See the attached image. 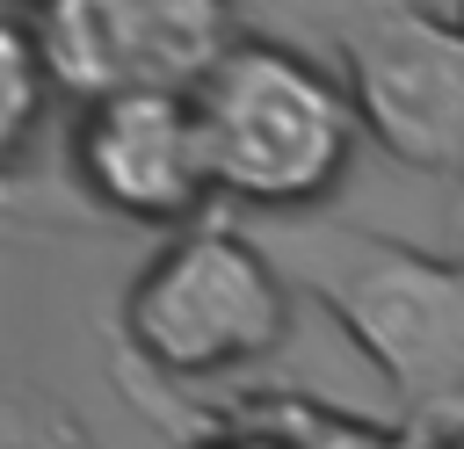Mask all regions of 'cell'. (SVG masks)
I'll use <instances>...</instances> for the list:
<instances>
[{
    "label": "cell",
    "instance_id": "3",
    "mask_svg": "<svg viewBox=\"0 0 464 449\" xmlns=\"http://www.w3.org/2000/svg\"><path fill=\"white\" fill-rule=\"evenodd\" d=\"M58 94H196V80L239 43L225 0H29L22 7Z\"/></svg>",
    "mask_w": 464,
    "mask_h": 449
},
{
    "label": "cell",
    "instance_id": "6",
    "mask_svg": "<svg viewBox=\"0 0 464 449\" xmlns=\"http://www.w3.org/2000/svg\"><path fill=\"white\" fill-rule=\"evenodd\" d=\"M51 94H58V80H51V65H44L36 36H29V22L14 14V22L0 29V159H22V152H29V138H36L44 109H51Z\"/></svg>",
    "mask_w": 464,
    "mask_h": 449
},
{
    "label": "cell",
    "instance_id": "2",
    "mask_svg": "<svg viewBox=\"0 0 464 449\" xmlns=\"http://www.w3.org/2000/svg\"><path fill=\"white\" fill-rule=\"evenodd\" d=\"M123 340L138 362L188 384L254 369L290 340V282L254 239L225 224L167 232L123 297Z\"/></svg>",
    "mask_w": 464,
    "mask_h": 449
},
{
    "label": "cell",
    "instance_id": "5",
    "mask_svg": "<svg viewBox=\"0 0 464 449\" xmlns=\"http://www.w3.org/2000/svg\"><path fill=\"white\" fill-rule=\"evenodd\" d=\"M348 94L399 167H464V22L377 14L348 43Z\"/></svg>",
    "mask_w": 464,
    "mask_h": 449
},
{
    "label": "cell",
    "instance_id": "7",
    "mask_svg": "<svg viewBox=\"0 0 464 449\" xmlns=\"http://www.w3.org/2000/svg\"><path fill=\"white\" fill-rule=\"evenodd\" d=\"M203 449H290V442H276V435H225V442H203Z\"/></svg>",
    "mask_w": 464,
    "mask_h": 449
},
{
    "label": "cell",
    "instance_id": "8",
    "mask_svg": "<svg viewBox=\"0 0 464 449\" xmlns=\"http://www.w3.org/2000/svg\"><path fill=\"white\" fill-rule=\"evenodd\" d=\"M457 22H464V7H457Z\"/></svg>",
    "mask_w": 464,
    "mask_h": 449
},
{
    "label": "cell",
    "instance_id": "9",
    "mask_svg": "<svg viewBox=\"0 0 464 449\" xmlns=\"http://www.w3.org/2000/svg\"><path fill=\"white\" fill-rule=\"evenodd\" d=\"M457 449H464V442H457Z\"/></svg>",
    "mask_w": 464,
    "mask_h": 449
},
{
    "label": "cell",
    "instance_id": "4",
    "mask_svg": "<svg viewBox=\"0 0 464 449\" xmlns=\"http://www.w3.org/2000/svg\"><path fill=\"white\" fill-rule=\"evenodd\" d=\"M72 174L102 210H116L130 224H167V232L203 224V203L218 196L188 94L87 101L72 123Z\"/></svg>",
    "mask_w": 464,
    "mask_h": 449
},
{
    "label": "cell",
    "instance_id": "1",
    "mask_svg": "<svg viewBox=\"0 0 464 449\" xmlns=\"http://www.w3.org/2000/svg\"><path fill=\"white\" fill-rule=\"evenodd\" d=\"M196 123L218 174V196L254 210H304L319 203L362 138L348 80L312 65L290 43L239 36L203 80H196Z\"/></svg>",
    "mask_w": 464,
    "mask_h": 449
}]
</instances>
